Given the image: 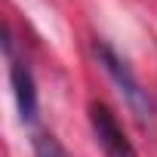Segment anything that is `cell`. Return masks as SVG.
<instances>
[{
	"label": "cell",
	"instance_id": "4",
	"mask_svg": "<svg viewBox=\"0 0 157 157\" xmlns=\"http://www.w3.org/2000/svg\"><path fill=\"white\" fill-rule=\"evenodd\" d=\"M31 145H34V157H68V151L62 148V142L52 132H46V129H37L34 139H31Z\"/></svg>",
	"mask_w": 157,
	"mask_h": 157
},
{
	"label": "cell",
	"instance_id": "2",
	"mask_svg": "<svg viewBox=\"0 0 157 157\" xmlns=\"http://www.w3.org/2000/svg\"><path fill=\"white\" fill-rule=\"evenodd\" d=\"M90 126H93V136H96L99 148L105 151V157H139L108 105H102V102L90 105Z\"/></svg>",
	"mask_w": 157,
	"mask_h": 157
},
{
	"label": "cell",
	"instance_id": "3",
	"mask_svg": "<svg viewBox=\"0 0 157 157\" xmlns=\"http://www.w3.org/2000/svg\"><path fill=\"white\" fill-rule=\"evenodd\" d=\"M10 80H13V93H16V105L22 114V123H34L37 120V86H34V74L22 59L10 56Z\"/></svg>",
	"mask_w": 157,
	"mask_h": 157
},
{
	"label": "cell",
	"instance_id": "1",
	"mask_svg": "<svg viewBox=\"0 0 157 157\" xmlns=\"http://www.w3.org/2000/svg\"><path fill=\"white\" fill-rule=\"evenodd\" d=\"M96 56H99L102 68L111 74V80L120 86V93L126 96L129 108H132L142 120H151V117H154V99H151V93L142 86V80L132 74V68L126 65V59H123L111 43H105V40L96 43Z\"/></svg>",
	"mask_w": 157,
	"mask_h": 157
}]
</instances>
